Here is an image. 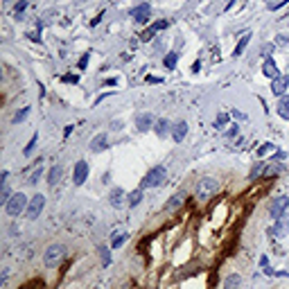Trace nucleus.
<instances>
[{
  "label": "nucleus",
  "instance_id": "nucleus-8",
  "mask_svg": "<svg viewBox=\"0 0 289 289\" xmlns=\"http://www.w3.org/2000/svg\"><path fill=\"white\" fill-rule=\"evenodd\" d=\"M287 89H289V75H280V77H276L271 82V93L278 95V97H285Z\"/></svg>",
  "mask_w": 289,
  "mask_h": 289
},
{
  "label": "nucleus",
  "instance_id": "nucleus-21",
  "mask_svg": "<svg viewBox=\"0 0 289 289\" xmlns=\"http://www.w3.org/2000/svg\"><path fill=\"white\" fill-rule=\"evenodd\" d=\"M242 287V276L240 274H230L224 280V289H240Z\"/></svg>",
  "mask_w": 289,
  "mask_h": 289
},
{
  "label": "nucleus",
  "instance_id": "nucleus-29",
  "mask_svg": "<svg viewBox=\"0 0 289 289\" xmlns=\"http://www.w3.org/2000/svg\"><path fill=\"white\" fill-rule=\"evenodd\" d=\"M36 142H39V133H34V136H32V140H30V145H27V147L23 149V154L25 156H30L32 152H34V147H36Z\"/></svg>",
  "mask_w": 289,
  "mask_h": 289
},
{
  "label": "nucleus",
  "instance_id": "nucleus-4",
  "mask_svg": "<svg viewBox=\"0 0 289 289\" xmlns=\"http://www.w3.org/2000/svg\"><path fill=\"white\" fill-rule=\"evenodd\" d=\"M165 179H167V170L163 165H156V167H152V170L145 174L140 188H142V190H145V188H158L163 181H165Z\"/></svg>",
  "mask_w": 289,
  "mask_h": 289
},
{
  "label": "nucleus",
  "instance_id": "nucleus-24",
  "mask_svg": "<svg viewBox=\"0 0 289 289\" xmlns=\"http://www.w3.org/2000/svg\"><path fill=\"white\" fill-rule=\"evenodd\" d=\"M177 61H179V52H167L165 54V59H163V64H165V68L167 70H172V68H177Z\"/></svg>",
  "mask_w": 289,
  "mask_h": 289
},
{
  "label": "nucleus",
  "instance_id": "nucleus-1",
  "mask_svg": "<svg viewBox=\"0 0 289 289\" xmlns=\"http://www.w3.org/2000/svg\"><path fill=\"white\" fill-rule=\"evenodd\" d=\"M66 258V246L64 244H50L48 249L43 251V265L48 269H57V267L64 262Z\"/></svg>",
  "mask_w": 289,
  "mask_h": 289
},
{
  "label": "nucleus",
  "instance_id": "nucleus-26",
  "mask_svg": "<svg viewBox=\"0 0 289 289\" xmlns=\"http://www.w3.org/2000/svg\"><path fill=\"white\" fill-rule=\"evenodd\" d=\"M249 41H251V34H244L240 41H237V45H235V50H233V57H242V52H244V48L249 45Z\"/></svg>",
  "mask_w": 289,
  "mask_h": 289
},
{
  "label": "nucleus",
  "instance_id": "nucleus-35",
  "mask_svg": "<svg viewBox=\"0 0 289 289\" xmlns=\"http://www.w3.org/2000/svg\"><path fill=\"white\" fill-rule=\"evenodd\" d=\"M89 57H91V54H84V57H82V59H79V68H86V66H89Z\"/></svg>",
  "mask_w": 289,
  "mask_h": 289
},
{
  "label": "nucleus",
  "instance_id": "nucleus-38",
  "mask_svg": "<svg viewBox=\"0 0 289 289\" xmlns=\"http://www.w3.org/2000/svg\"><path fill=\"white\" fill-rule=\"evenodd\" d=\"M7 280H9V269H2V285H7Z\"/></svg>",
  "mask_w": 289,
  "mask_h": 289
},
{
  "label": "nucleus",
  "instance_id": "nucleus-10",
  "mask_svg": "<svg viewBox=\"0 0 289 289\" xmlns=\"http://www.w3.org/2000/svg\"><path fill=\"white\" fill-rule=\"evenodd\" d=\"M271 235H274V237H278V240L287 237V235H289V219H285V217L276 219V224L271 226Z\"/></svg>",
  "mask_w": 289,
  "mask_h": 289
},
{
  "label": "nucleus",
  "instance_id": "nucleus-12",
  "mask_svg": "<svg viewBox=\"0 0 289 289\" xmlns=\"http://www.w3.org/2000/svg\"><path fill=\"white\" fill-rule=\"evenodd\" d=\"M154 124H156V122H154L152 113H140V115L136 118V129H138V131H152Z\"/></svg>",
  "mask_w": 289,
  "mask_h": 289
},
{
  "label": "nucleus",
  "instance_id": "nucleus-25",
  "mask_svg": "<svg viewBox=\"0 0 289 289\" xmlns=\"http://www.w3.org/2000/svg\"><path fill=\"white\" fill-rule=\"evenodd\" d=\"M278 115L283 120H289V97H280V102H278Z\"/></svg>",
  "mask_w": 289,
  "mask_h": 289
},
{
  "label": "nucleus",
  "instance_id": "nucleus-17",
  "mask_svg": "<svg viewBox=\"0 0 289 289\" xmlns=\"http://www.w3.org/2000/svg\"><path fill=\"white\" fill-rule=\"evenodd\" d=\"M262 75H265V77H269L271 82H274L276 77H280L278 66H276V61H274V59H267V61H265V66H262Z\"/></svg>",
  "mask_w": 289,
  "mask_h": 289
},
{
  "label": "nucleus",
  "instance_id": "nucleus-6",
  "mask_svg": "<svg viewBox=\"0 0 289 289\" xmlns=\"http://www.w3.org/2000/svg\"><path fill=\"white\" fill-rule=\"evenodd\" d=\"M287 208H289V196L283 194V196H276V199L271 201L269 212L274 219H280V217H285V210H287Z\"/></svg>",
  "mask_w": 289,
  "mask_h": 289
},
{
  "label": "nucleus",
  "instance_id": "nucleus-2",
  "mask_svg": "<svg viewBox=\"0 0 289 289\" xmlns=\"http://www.w3.org/2000/svg\"><path fill=\"white\" fill-rule=\"evenodd\" d=\"M217 190H219V181H217L215 177H203L196 181V199L199 201H208L212 194H217Z\"/></svg>",
  "mask_w": 289,
  "mask_h": 289
},
{
  "label": "nucleus",
  "instance_id": "nucleus-39",
  "mask_svg": "<svg viewBox=\"0 0 289 289\" xmlns=\"http://www.w3.org/2000/svg\"><path fill=\"white\" fill-rule=\"evenodd\" d=\"M201 70V61H194V64H192V73H199Z\"/></svg>",
  "mask_w": 289,
  "mask_h": 289
},
{
  "label": "nucleus",
  "instance_id": "nucleus-3",
  "mask_svg": "<svg viewBox=\"0 0 289 289\" xmlns=\"http://www.w3.org/2000/svg\"><path fill=\"white\" fill-rule=\"evenodd\" d=\"M27 206H30V199H27L23 192H14L11 199L5 203V210H7V215H9V217H18V215H23V212L27 210Z\"/></svg>",
  "mask_w": 289,
  "mask_h": 289
},
{
  "label": "nucleus",
  "instance_id": "nucleus-19",
  "mask_svg": "<svg viewBox=\"0 0 289 289\" xmlns=\"http://www.w3.org/2000/svg\"><path fill=\"white\" fill-rule=\"evenodd\" d=\"M267 167H269V163H265V161L255 163V167L249 172V181H258L260 177H265V174H267Z\"/></svg>",
  "mask_w": 289,
  "mask_h": 289
},
{
  "label": "nucleus",
  "instance_id": "nucleus-37",
  "mask_svg": "<svg viewBox=\"0 0 289 289\" xmlns=\"http://www.w3.org/2000/svg\"><path fill=\"white\" fill-rule=\"evenodd\" d=\"M25 7H27V2H25V0H20L18 5H16V14H20V11L25 9Z\"/></svg>",
  "mask_w": 289,
  "mask_h": 289
},
{
  "label": "nucleus",
  "instance_id": "nucleus-33",
  "mask_svg": "<svg viewBox=\"0 0 289 289\" xmlns=\"http://www.w3.org/2000/svg\"><path fill=\"white\" fill-rule=\"evenodd\" d=\"M276 43H278V45H289V34H280L278 39H276Z\"/></svg>",
  "mask_w": 289,
  "mask_h": 289
},
{
  "label": "nucleus",
  "instance_id": "nucleus-7",
  "mask_svg": "<svg viewBox=\"0 0 289 289\" xmlns=\"http://www.w3.org/2000/svg\"><path fill=\"white\" fill-rule=\"evenodd\" d=\"M86 177H89V163L77 161V163H75V170H73V183H75V186H84Z\"/></svg>",
  "mask_w": 289,
  "mask_h": 289
},
{
  "label": "nucleus",
  "instance_id": "nucleus-31",
  "mask_svg": "<svg viewBox=\"0 0 289 289\" xmlns=\"http://www.w3.org/2000/svg\"><path fill=\"white\" fill-rule=\"evenodd\" d=\"M274 149H276V145H274V142H262V147L258 149V154H260V156H265V154L274 152Z\"/></svg>",
  "mask_w": 289,
  "mask_h": 289
},
{
  "label": "nucleus",
  "instance_id": "nucleus-15",
  "mask_svg": "<svg viewBox=\"0 0 289 289\" xmlns=\"http://www.w3.org/2000/svg\"><path fill=\"white\" fill-rule=\"evenodd\" d=\"M127 240H129V233L124 228H118L111 235V249H120V246H122Z\"/></svg>",
  "mask_w": 289,
  "mask_h": 289
},
{
  "label": "nucleus",
  "instance_id": "nucleus-23",
  "mask_svg": "<svg viewBox=\"0 0 289 289\" xmlns=\"http://www.w3.org/2000/svg\"><path fill=\"white\" fill-rule=\"evenodd\" d=\"M41 174H43V167H41V165L32 167V170L25 174V183H36L41 179Z\"/></svg>",
  "mask_w": 289,
  "mask_h": 289
},
{
  "label": "nucleus",
  "instance_id": "nucleus-27",
  "mask_svg": "<svg viewBox=\"0 0 289 289\" xmlns=\"http://www.w3.org/2000/svg\"><path fill=\"white\" fill-rule=\"evenodd\" d=\"M30 111H32L30 106L20 108V111H18V113H16V115H14V124H18V122H25V120H27V115H30Z\"/></svg>",
  "mask_w": 289,
  "mask_h": 289
},
{
  "label": "nucleus",
  "instance_id": "nucleus-28",
  "mask_svg": "<svg viewBox=\"0 0 289 289\" xmlns=\"http://www.w3.org/2000/svg\"><path fill=\"white\" fill-rule=\"evenodd\" d=\"M154 34H156V27H154V25H149L147 30H145V32L140 34V41H145V43H147V41L154 39Z\"/></svg>",
  "mask_w": 289,
  "mask_h": 289
},
{
  "label": "nucleus",
  "instance_id": "nucleus-22",
  "mask_svg": "<svg viewBox=\"0 0 289 289\" xmlns=\"http://www.w3.org/2000/svg\"><path fill=\"white\" fill-rule=\"evenodd\" d=\"M142 194H145V190H142V188H138V190L129 192V196H127V206L136 208L138 203H140V201H142Z\"/></svg>",
  "mask_w": 289,
  "mask_h": 289
},
{
  "label": "nucleus",
  "instance_id": "nucleus-36",
  "mask_svg": "<svg viewBox=\"0 0 289 289\" xmlns=\"http://www.w3.org/2000/svg\"><path fill=\"white\" fill-rule=\"evenodd\" d=\"M64 82H68V84H77V82H79V77H77V75H66Z\"/></svg>",
  "mask_w": 289,
  "mask_h": 289
},
{
  "label": "nucleus",
  "instance_id": "nucleus-30",
  "mask_svg": "<svg viewBox=\"0 0 289 289\" xmlns=\"http://www.w3.org/2000/svg\"><path fill=\"white\" fill-rule=\"evenodd\" d=\"M226 122H228V113H219L215 120V129H224Z\"/></svg>",
  "mask_w": 289,
  "mask_h": 289
},
{
  "label": "nucleus",
  "instance_id": "nucleus-13",
  "mask_svg": "<svg viewBox=\"0 0 289 289\" xmlns=\"http://www.w3.org/2000/svg\"><path fill=\"white\" fill-rule=\"evenodd\" d=\"M149 14H152V7H149L147 2H142V5H138V7H133V9H131L133 20H138V23H147Z\"/></svg>",
  "mask_w": 289,
  "mask_h": 289
},
{
  "label": "nucleus",
  "instance_id": "nucleus-20",
  "mask_svg": "<svg viewBox=\"0 0 289 289\" xmlns=\"http://www.w3.org/2000/svg\"><path fill=\"white\" fill-rule=\"evenodd\" d=\"M61 174H64V170H61V165H54V167H50V172H48V183L50 186H59V181H61Z\"/></svg>",
  "mask_w": 289,
  "mask_h": 289
},
{
  "label": "nucleus",
  "instance_id": "nucleus-14",
  "mask_svg": "<svg viewBox=\"0 0 289 289\" xmlns=\"http://www.w3.org/2000/svg\"><path fill=\"white\" fill-rule=\"evenodd\" d=\"M172 127H174V124H170V120L161 118V120H156V124H154V133H156L158 138H165L167 133L172 131Z\"/></svg>",
  "mask_w": 289,
  "mask_h": 289
},
{
  "label": "nucleus",
  "instance_id": "nucleus-16",
  "mask_svg": "<svg viewBox=\"0 0 289 289\" xmlns=\"http://www.w3.org/2000/svg\"><path fill=\"white\" fill-rule=\"evenodd\" d=\"M183 201H186V192H177V194H174V196H172V199L165 203V210H167V212H174L177 208L183 206Z\"/></svg>",
  "mask_w": 289,
  "mask_h": 289
},
{
  "label": "nucleus",
  "instance_id": "nucleus-11",
  "mask_svg": "<svg viewBox=\"0 0 289 289\" xmlns=\"http://www.w3.org/2000/svg\"><path fill=\"white\" fill-rule=\"evenodd\" d=\"M89 147L93 154H99V152H104V149H108V133H97V136L91 140Z\"/></svg>",
  "mask_w": 289,
  "mask_h": 289
},
{
  "label": "nucleus",
  "instance_id": "nucleus-34",
  "mask_svg": "<svg viewBox=\"0 0 289 289\" xmlns=\"http://www.w3.org/2000/svg\"><path fill=\"white\" fill-rule=\"evenodd\" d=\"M237 133H240V127H237V124H235V127H233V129H228V131H226V138H235Z\"/></svg>",
  "mask_w": 289,
  "mask_h": 289
},
{
  "label": "nucleus",
  "instance_id": "nucleus-32",
  "mask_svg": "<svg viewBox=\"0 0 289 289\" xmlns=\"http://www.w3.org/2000/svg\"><path fill=\"white\" fill-rule=\"evenodd\" d=\"M99 253H102V265L104 267L111 265V253H108V249H104V246H102V249H99Z\"/></svg>",
  "mask_w": 289,
  "mask_h": 289
},
{
  "label": "nucleus",
  "instance_id": "nucleus-18",
  "mask_svg": "<svg viewBox=\"0 0 289 289\" xmlns=\"http://www.w3.org/2000/svg\"><path fill=\"white\" fill-rule=\"evenodd\" d=\"M188 136V122H177L174 127H172V138H174V142H181L183 138Z\"/></svg>",
  "mask_w": 289,
  "mask_h": 289
},
{
  "label": "nucleus",
  "instance_id": "nucleus-9",
  "mask_svg": "<svg viewBox=\"0 0 289 289\" xmlns=\"http://www.w3.org/2000/svg\"><path fill=\"white\" fill-rule=\"evenodd\" d=\"M127 196L129 194H124V190L122 188H115V190H111V194H108V203H111L113 208H124L127 206Z\"/></svg>",
  "mask_w": 289,
  "mask_h": 289
},
{
  "label": "nucleus",
  "instance_id": "nucleus-5",
  "mask_svg": "<svg viewBox=\"0 0 289 289\" xmlns=\"http://www.w3.org/2000/svg\"><path fill=\"white\" fill-rule=\"evenodd\" d=\"M43 208H45V196L43 194H34L30 199L27 210H25V217H27V219H36V217L43 212Z\"/></svg>",
  "mask_w": 289,
  "mask_h": 289
}]
</instances>
